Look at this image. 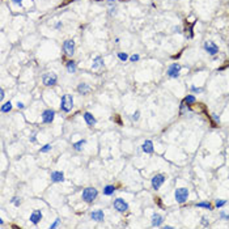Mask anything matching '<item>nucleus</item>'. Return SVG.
I'll return each mask as SVG.
<instances>
[{
    "label": "nucleus",
    "mask_w": 229,
    "mask_h": 229,
    "mask_svg": "<svg viewBox=\"0 0 229 229\" xmlns=\"http://www.w3.org/2000/svg\"><path fill=\"white\" fill-rule=\"evenodd\" d=\"M74 108V97L72 94H64L62 97V102H60V110L64 113H69Z\"/></svg>",
    "instance_id": "1"
},
{
    "label": "nucleus",
    "mask_w": 229,
    "mask_h": 229,
    "mask_svg": "<svg viewBox=\"0 0 229 229\" xmlns=\"http://www.w3.org/2000/svg\"><path fill=\"white\" fill-rule=\"evenodd\" d=\"M97 195H98L97 189L87 187V189H84V191H82V200L87 202V203H92V202L97 198Z\"/></svg>",
    "instance_id": "2"
},
{
    "label": "nucleus",
    "mask_w": 229,
    "mask_h": 229,
    "mask_svg": "<svg viewBox=\"0 0 229 229\" xmlns=\"http://www.w3.org/2000/svg\"><path fill=\"white\" fill-rule=\"evenodd\" d=\"M174 198H175V200H177V203H185L186 200H187V198H189V190L187 189H185V187H180V189H177L174 192Z\"/></svg>",
    "instance_id": "3"
},
{
    "label": "nucleus",
    "mask_w": 229,
    "mask_h": 229,
    "mask_svg": "<svg viewBox=\"0 0 229 229\" xmlns=\"http://www.w3.org/2000/svg\"><path fill=\"white\" fill-rule=\"evenodd\" d=\"M42 81H43V84L46 87H52V85H55L56 81H58V76H56L54 72H47V74L43 75Z\"/></svg>",
    "instance_id": "4"
},
{
    "label": "nucleus",
    "mask_w": 229,
    "mask_h": 229,
    "mask_svg": "<svg viewBox=\"0 0 229 229\" xmlns=\"http://www.w3.org/2000/svg\"><path fill=\"white\" fill-rule=\"evenodd\" d=\"M181 66L178 64V63H173V64H170L169 66V68H168V76L169 77H178L180 76V72H181Z\"/></svg>",
    "instance_id": "5"
},
{
    "label": "nucleus",
    "mask_w": 229,
    "mask_h": 229,
    "mask_svg": "<svg viewBox=\"0 0 229 229\" xmlns=\"http://www.w3.org/2000/svg\"><path fill=\"white\" fill-rule=\"evenodd\" d=\"M165 182V175L164 174H156L152 178V189L153 190H158Z\"/></svg>",
    "instance_id": "6"
},
{
    "label": "nucleus",
    "mask_w": 229,
    "mask_h": 229,
    "mask_svg": "<svg viewBox=\"0 0 229 229\" xmlns=\"http://www.w3.org/2000/svg\"><path fill=\"white\" fill-rule=\"evenodd\" d=\"M63 50H64L66 55H74L75 52V41L74 39H67L63 43Z\"/></svg>",
    "instance_id": "7"
},
{
    "label": "nucleus",
    "mask_w": 229,
    "mask_h": 229,
    "mask_svg": "<svg viewBox=\"0 0 229 229\" xmlns=\"http://www.w3.org/2000/svg\"><path fill=\"white\" fill-rule=\"evenodd\" d=\"M114 208L117 210L118 212H126L128 210V204L126 203L122 198H117L114 200Z\"/></svg>",
    "instance_id": "8"
},
{
    "label": "nucleus",
    "mask_w": 229,
    "mask_h": 229,
    "mask_svg": "<svg viewBox=\"0 0 229 229\" xmlns=\"http://www.w3.org/2000/svg\"><path fill=\"white\" fill-rule=\"evenodd\" d=\"M55 118V111L51 110V109H47L42 113V122L43 123H51Z\"/></svg>",
    "instance_id": "9"
},
{
    "label": "nucleus",
    "mask_w": 229,
    "mask_h": 229,
    "mask_svg": "<svg viewBox=\"0 0 229 229\" xmlns=\"http://www.w3.org/2000/svg\"><path fill=\"white\" fill-rule=\"evenodd\" d=\"M204 50L208 52L210 55H216L217 52H219V47H217V45H215L214 42H211V41H207L204 43Z\"/></svg>",
    "instance_id": "10"
},
{
    "label": "nucleus",
    "mask_w": 229,
    "mask_h": 229,
    "mask_svg": "<svg viewBox=\"0 0 229 229\" xmlns=\"http://www.w3.org/2000/svg\"><path fill=\"white\" fill-rule=\"evenodd\" d=\"M41 220H42V212L39 210H34V211H33V214L30 215V221L34 225H37Z\"/></svg>",
    "instance_id": "11"
},
{
    "label": "nucleus",
    "mask_w": 229,
    "mask_h": 229,
    "mask_svg": "<svg viewBox=\"0 0 229 229\" xmlns=\"http://www.w3.org/2000/svg\"><path fill=\"white\" fill-rule=\"evenodd\" d=\"M91 217H92L94 221H104V217H105L104 211H101V210H96V211H93L92 214H91Z\"/></svg>",
    "instance_id": "12"
},
{
    "label": "nucleus",
    "mask_w": 229,
    "mask_h": 229,
    "mask_svg": "<svg viewBox=\"0 0 229 229\" xmlns=\"http://www.w3.org/2000/svg\"><path fill=\"white\" fill-rule=\"evenodd\" d=\"M141 149L145 153H153V143L151 140H145L141 145Z\"/></svg>",
    "instance_id": "13"
},
{
    "label": "nucleus",
    "mask_w": 229,
    "mask_h": 229,
    "mask_svg": "<svg viewBox=\"0 0 229 229\" xmlns=\"http://www.w3.org/2000/svg\"><path fill=\"white\" fill-rule=\"evenodd\" d=\"M51 181L52 182H63L64 181V174H63V172H52Z\"/></svg>",
    "instance_id": "14"
},
{
    "label": "nucleus",
    "mask_w": 229,
    "mask_h": 229,
    "mask_svg": "<svg viewBox=\"0 0 229 229\" xmlns=\"http://www.w3.org/2000/svg\"><path fill=\"white\" fill-rule=\"evenodd\" d=\"M162 221H164V217L161 216L160 214H155L153 216H152V225L153 227H160V225L162 224Z\"/></svg>",
    "instance_id": "15"
},
{
    "label": "nucleus",
    "mask_w": 229,
    "mask_h": 229,
    "mask_svg": "<svg viewBox=\"0 0 229 229\" xmlns=\"http://www.w3.org/2000/svg\"><path fill=\"white\" fill-rule=\"evenodd\" d=\"M84 119H85V122H87V124L89 127H93V126L96 124V118L93 117L91 113H88V111L84 113Z\"/></svg>",
    "instance_id": "16"
},
{
    "label": "nucleus",
    "mask_w": 229,
    "mask_h": 229,
    "mask_svg": "<svg viewBox=\"0 0 229 229\" xmlns=\"http://www.w3.org/2000/svg\"><path fill=\"white\" fill-rule=\"evenodd\" d=\"M77 92L80 93V94H88V93L91 92V87H89L88 84H85V82H81V84L77 85Z\"/></svg>",
    "instance_id": "17"
},
{
    "label": "nucleus",
    "mask_w": 229,
    "mask_h": 229,
    "mask_svg": "<svg viewBox=\"0 0 229 229\" xmlns=\"http://www.w3.org/2000/svg\"><path fill=\"white\" fill-rule=\"evenodd\" d=\"M102 66H104V59H102L101 56H96V58L93 59L92 69H98L99 67H102Z\"/></svg>",
    "instance_id": "18"
},
{
    "label": "nucleus",
    "mask_w": 229,
    "mask_h": 229,
    "mask_svg": "<svg viewBox=\"0 0 229 229\" xmlns=\"http://www.w3.org/2000/svg\"><path fill=\"white\" fill-rule=\"evenodd\" d=\"M66 66H67V71L69 72V74H75L76 69H77V67H76V63L74 60H68Z\"/></svg>",
    "instance_id": "19"
},
{
    "label": "nucleus",
    "mask_w": 229,
    "mask_h": 229,
    "mask_svg": "<svg viewBox=\"0 0 229 229\" xmlns=\"http://www.w3.org/2000/svg\"><path fill=\"white\" fill-rule=\"evenodd\" d=\"M195 102H197V98H195L192 94H189L187 97H185V99H183V104H186L187 106H190V105H192V104H195Z\"/></svg>",
    "instance_id": "20"
},
{
    "label": "nucleus",
    "mask_w": 229,
    "mask_h": 229,
    "mask_svg": "<svg viewBox=\"0 0 229 229\" xmlns=\"http://www.w3.org/2000/svg\"><path fill=\"white\" fill-rule=\"evenodd\" d=\"M114 191H115V186H113V185H108L104 189V195H113L114 194Z\"/></svg>",
    "instance_id": "21"
},
{
    "label": "nucleus",
    "mask_w": 229,
    "mask_h": 229,
    "mask_svg": "<svg viewBox=\"0 0 229 229\" xmlns=\"http://www.w3.org/2000/svg\"><path fill=\"white\" fill-rule=\"evenodd\" d=\"M11 110H12V102L11 101L5 102V104L1 106V113H9Z\"/></svg>",
    "instance_id": "22"
},
{
    "label": "nucleus",
    "mask_w": 229,
    "mask_h": 229,
    "mask_svg": "<svg viewBox=\"0 0 229 229\" xmlns=\"http://www.w3.org/2000/svg\"><path fill=\"white\" fill-rule=\"evenodd\" d=\"M197 207L205 208V210H212V205H211V203H208V202H200V203L197 204Z\"/></svg>",
    "instance_id": "23"
},
{
    "label": "nucleus",
    "mask_w": 229,
    "mask_h": 229,
    "mask_svg": "<svg viewBox=\"0 0 229 229\" xmlns=\"http://www.w3.org/2000/svg\"><path fill=\"white\" fill-rule=\"evenodd\" d=\"M85 144V139H81V140H79L77 143H75L74 144V148L76 149V151H81L82 149V145Z\"/></svg>",
    "instance_id": "24"
},
{
    "label": "nucleus",
    "mask_w": 229,
    "mask_h": 229,
    "mask_svg": "<svg viewBox=\"0 0 229 229\" xmlns=\"http://www.w3.org/2000/svg\"><path fill=\"white\" fill-rule=\"evenodd\" d=\"M51 144H46L43 145V147L41 148V153H46V152H49V151H51Z\"/></svg>",
    "instance_id": "25"
},
{
    "label": "nucleus",
    "mask_w": 229,
    "mask_h": 229,
    "mask_svg": "<svg viewBox=\"0 0 229 229\" xmlns=\"http://www.w3.org/2000/svg\"><path fill=\"white\" fill-rule=\"evenodd\" d=\"M227 204V200H223V199H220V200H216V208H221V207H224V205Z\"/></svg>",
    "instance_id": "26"
},
{
    "label": "nucleus",
    "mask_w": 229,
    "mask_h": 229,
    "mask_svg": "<svg viewBox=\"0 0 229 229\" xmlns=\"http://www.w3.org/2000/svg\"><path fill=\"white\" fill-rule=\"evenodd\" d=\"M118 58L121 59L122 62H126V60L128 59V55L126 54V52H119V54H118Z\"/></svg>",
    "instance_id": "27"
},
{
    "label": "nucleus",
    "mask_w": 229,
    "mask_h": 229,
    "mask_svg": "<svg viewBox=\"0 0 229 229\" xmlns=\"http://www.w3.org/2000/svg\"><path fill=\"white\" fill-rule=\"evenodd\" d=\"M59 223H60V220H59V219H56V220L54 221V223H52L51 225H50V229H54V228H56L59 225Z\"/></svg>",
    "instance_id": "28"
},
{
    "label": "nucleus",
    "mask_w": 229,
    "mask_h": 229,
    "mask_svg": "<svg viewBox=\"0 0 229 229\" xmlns=\"http://www.w3.org/2000/svg\"><path fill=\"white\" fill-rule=\"evenodd\" d=\"M191 92H194V93H202V92H203V89H202V88H197V87H191Z\"/></svg>",
    "instance_id": "29"
},
{
    "label": "nucleus",
    "mask_w": 229,
    "mask_h": 229,
    "mask_svg": "<svg viewBox=\"0 0 229 229\" xmlns=\"http://www.w3.org/2000/svg\"><path fill=\"white\" fill-rule=\"evenodd\" d=\"M139 58H140V56H139L138 54H134V55H132L131 58H130V60H131V62H138Z\"/></svg>",
    "instance_id": "30"
},
{
    "label": "nucleus",
    "mask_w": 229,
    "mask_h": 229,
    "mask_svg": "<svg viewBox=\"0 0 229 229\" xmlns=\"http://www.w3.org/2000/svg\"><path fill=\"white\" fill-rule=\"evenodd\" d=\"M139 115H140V111L136 110V111L134 113V115H132V119H134V121H138V119H139Z\"/></svg>",
    "instance_id": "31"
},
{
    "label": "nucleus",
    "mask_w": 229,
    "mask_h": 229,
    "mask_svg": "<svg viewBox=\"0 0 229 229\" xmlns=\"http://www.w3.org/2000/svg\"><path fill=\"white\" fill-rule=\"evenodd\" d=\"M12 203H15L16 205H20V204H21V200H20L18 198H13L12 199Z\"/></svg>",
    "instance_id": "32"
},
{
    "label": "nucleus",
    "mask_w": 229,
    "mask_h": 229,
    "mask_svg": "<svg viewBox=\"0 0 229 229\" xmlns=\"http://www.w3.org/2000/svg\"><path fill=\"white\" fill-rule=\"evenodd\" d=\"M220 216H221V219H224V220H229V215H227L225 212H220Z\"/></svg>",
    "instance_id": "33"
},
{
    "label": "nucleus",
    "mask_w": 229,
    "mask_h": 229,
    "mask_svg": "<svg viewBox=\"0 0 229 229\" xmlns=\"http://www.w3.org/2000/svg\"><path fill=\"white\" fill-rule=\"evenodd\" d=\"M202 224H203L204 225V227H207V225H208V221H207V217H202Z\"/></svg>",
    "instance_id": "34"
},
{
    "label": "nucleus",
    "mask_w": 229,
    "mask_h": 229,
    "mask_svg": "<svg viewBox=\"0 0 229 229\" xmlns=\"http://www.w3.org/2000/svg\"><path fill=\"white\" fill-rule=\"evenodd\" d=\"M17 108L18 109H24V104H22V102H17Z\"/></svg>",
    "instance_id": "35"
},
{
    "label": "nucleus",
    "mask_w": 229,
    "mask_h": 229,
    "mask_svg": "<svg viewBox=\"0 0 229 229\" xmlns=\"http://www.w3.org/2000/svg\"><path fill=\"white\" fill-rule=\"evenodd\" d=\"M4 96H5L4 94V89H1V91H0V98L3 99V98H4Z\"/></svg>",
    "instance_id": "36"
},
{
    "label": "nucleus",
    "mask_w": 229,
    "mask_h": 229,
    "mask_svg": "<svg viewBox=\"0 0 229 229\" xmlns=\"http://www.w3.org/2000/svg\"><path fill=\"white\" fill-rule=\"evenodd\" d=\"M13 3H16V4H21L22 3V0H12Z\"/></svg>",
    "instance_id": "37"
},
{
    "label": "nucleus",
    "mask_w": 229,
    "mask_h": 229,
    "mask_svg": "<svg viewBox=\"0 0 229 229\" xmlns=\"http://www.w3.org/2000/svg\"><path fill=\"white\" fill-rule=\"evenodd\" d=\"M32 141H35V135H32Z\"/></svg>",
    "instance_id": "38"
},
{
    "label": "nucleus",
    "mask_w": 229,
    "mask_h": 229,
    "mask_svg": "<svg viewBox=\"0 0 229 229\" xmlns=\"http://www.w3.org/2000/svg\"><path fill=\"white\" fill-rule=\"evenodd\" d=\"M108 1H109V3H114L115 0H108Z\"/></svg>",
    "instance_id": "39"
}]
</instances>
